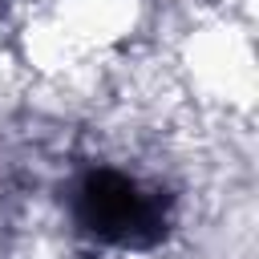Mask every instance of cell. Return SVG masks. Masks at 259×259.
Instances as JSON below:
<instances>
[{"mask_svg":"<svg viewBox=\"0 0 259 259\" xmlns=\"http://www.w3.org/2000/svg\"><path fill=\"white\" fill-rule=\"evenodd\" d=\"M69 202L81 235L130 251L158 247L170 235V219H174V198L162 186L142 182L113 166L81 174Z\"/></svg>","mask_w":259,"mask_h":259,"instance_id":"1","label":"cell"}]
</instances>
